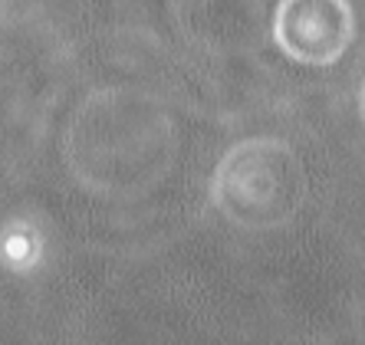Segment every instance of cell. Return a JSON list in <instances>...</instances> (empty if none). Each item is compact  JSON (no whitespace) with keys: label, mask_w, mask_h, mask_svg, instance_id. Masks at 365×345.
Instances as JSON below:
<instances>
[{"label":"cell","mask_w":365,"mask_h":345,"mask_svg":"<svg viewBox=\"0 0 365 345\" xmlns=\"http://www.w3.org/2000/svg\"><path fill=\"white\" fill-rule=\"evenodd\" d=\"M356 36L349 0H280L273 17V40L283 56L306 66H329Z\"/></svg>","instance_id":"6da1fadb"},{"label":"cell","mask_w":365,"mask_h":345,"mask_svg":"<svg viewBox=\"0 0 365 345\" xmlns=\"http://www.w3.org/2000/svg\"><path fill=\"white\" fill-rule=\"evenodd\" d=\"M359 109H362V122H365V86H362V93H359Z\"/></svg>","instance_id":"7a4b0ae2"}]
</instances>
